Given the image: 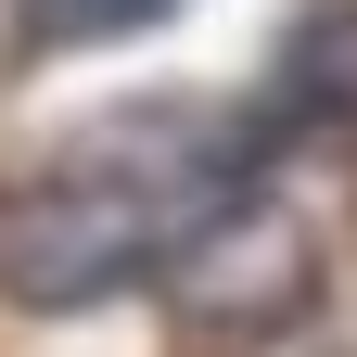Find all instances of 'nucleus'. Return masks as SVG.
Returning a JSON list of instances; mask_svg holds the SVG:
<instances>
[{
	"label": "nucleus",
	"mask_w": 357,
	"mask_h": 357,
	"mask_svg": "<svg viewBox=\"0 0 357 357\" xmlns=\"http://www.w3.org/2000/svg\"><path fill=\"white\" fill-rule=\"evenodd\" d=\"M153 281H166V319L192 332L204 357H243V344H268V332L306 319V294H319V243H306L281 204L243 192V204H217Z\"/></svg>",
	"instance_id": "nucleus-2"
},
{
	"label": "nucleus",
	"mask_w": 357,
	"mask_h": 357,
	"mask_svg": "<svg viewBox=\"0 0 357 357\" xmlns=\"http://www.w3.org/2000/svg\"><path fill=\"white\" fill-rule=\"evenodd\" d=\"M166 13L178 0H13V38L26 52H89V38H141Z\"/></svg>",
	"instance_id": "nucleus-4"
},
{
	"label": "nucleus",
	"mask_w": 357,
	"mask_h": 357,
	"mask_svg": "<svg viewBox=\"0 0 357 357\" xmlns=\"http://www.w3.org/2000/svg\"><path fill=\"white\" fill-rule=\"evenodd\" d=\"M243 128L230 115H115L89 128L77 153H52L26 192H0V294L64 319V306H102L115 281L166 268L204 230L217 204H243Z\"/></svg>",
	"instance_id": "nucleus-1"
},
{
	"label": "nucleus",
	"mask_w": 357,
	"mask_h": 357,
	"mask_svg": "<svg viewBox=\"0 0 357 357\" xmlns=\"http://www.w3.org/2000/svg\"><path fill=\"white\" fill-rule=\"evenodd\" d=\"M268 115L294 141H357V0H306L281 64H268Z\"/></svg>",
	"instance_id": "nucleus-3"
}]
</instances>
